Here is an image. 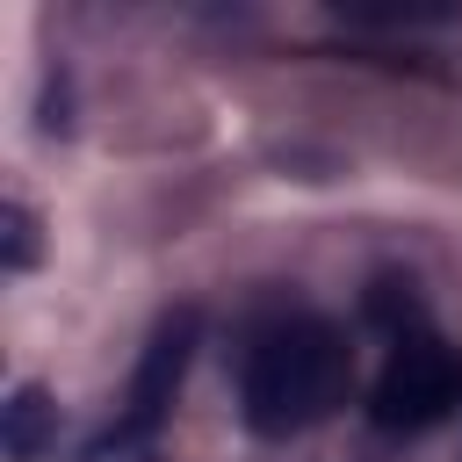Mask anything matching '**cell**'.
<instances>
[{
	"label": "cell",
	"instance_id": "cell-1",
	"mask_svg": "<svg viewBox=\"0 0 462 462\" xmlns=\"http://www.w3.org/2000/svg\"><path fill=\"white\" fill-rule=\"evenodd\" d=\"M346 383H354V346H346V332L332 318L282 310V318L245 332L238 411H245L253 433H267V440L310 433L318 419H332L346 404Z\"/></svg>",
	"mask_w": 462,
	"mask_h": 462
},
{
	"label": "cell",
	"instance_id": "cell-2",
	"mask_svg": "<svg viewBox=\"0 0 462 462\" xmlns=\"http://www.w3.org/2000/svg\"><path fill=\"white\" fill-rule=\"evenodd\" d=\"M455 404H462V354L440 346L426 325L390 332L383 375H375V390H368L375 426H390V433H419V426H440Z\"/></svg>",
	"mask_w": 462,
	"mask_h": 462
},
{
	"label": "cell",
	"instance_id": "cell-3",
	"mask_svg": "<svg viewBox=\"0 0 462 462\" xmlns=\"http://www.w3.org/2000/svg\"><path fill=\"white\" fill-rule=\"evenodd\" d=\"M188 354H195V310H173V318L152 332L144 361H137L130 404H123V419H116L123 440H152V433H159V419H166V404H173V390H180V375H188Z\"/></svg>",
	"mask_w": 462,
	"mask_h": 462
},
{
	"label": "cell",
	"instance_id": "cell-4",
	"mask_svg": "<svg viewBox=\"0 0 462 462\" xmlns=\"http://www.w3.org/2000/svg\"><path fill=\"white\" fill-rule=\"evenodd\" d=\"M51 440H58V404L43 383H22L0 404V448H7V462H43Z\"/></svg>",
	"mask_w": 462,
	"mask_h": 462
},
{
	"label": "cell",
	"instance_id": "cell-5",
	"mask_svg": "<svg viewBox=\"0 0 462 462\" xmlns=\"http://www.w3.org/2000/svg\"><path fill=\"white\" fill-rule=\"evenodd\" d=\"M0 245H7V267H36V217L22 202L0 209Z\"/></svg>",
	"mask_w": 462,
	"mask_h": 462
},
{
	"label": "cell",
	"instance_id": "cell-6",
	"mask_svg": "<svg viewBox=\"0 0 462 462\" xmlns=\"http://www.w3.org/2000/svg\"><path fill=\"white\" fill-rule=\"evenodd\" d=\"M79 462H152V448H144V440H123V433H108V440H94Z\"/></svg>",
	"mask_w": 462,
	"mask_h": 462
}]
</instances>
